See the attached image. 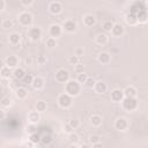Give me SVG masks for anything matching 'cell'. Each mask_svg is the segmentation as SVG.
Wrapping results in <instances>:
<instances>
[{"label": "cell", "instance_id": "6da1fadb", "mask_svg": "<svg viewBox=\"0 0 148 148\" xmlns=\"http://www.w3.org/2000/svg\"><path fill=\"white\" fill-rule=\"evenodd\" d=\"M65 92L71 95L72 97H76L81 92V83L77 80H72L69 79L65 83Z\"/></svg>", "mask_w": 148, "mask_h": 148}, {"label": "cell", "instance_id": "7a4b0ae2", "mask_svg": "<svg viewBox=\"0 0 148 148\" xmlns=\"http://www.w3.org/2000/svg\"><path fill=\"white\" fill-rule=\"evenodd\" d=\"M120 103H121V108L125 111H128V112L135 111L138 109V105H139L136 97H126L125 96Z\"/></svg>", "mask_w": 148, "mask_h": 148}, {"label": "cell", "instance_id": "3957f363", "mask_svg": "<svg viewBox=\"0 0 148 148\" xmlns=\"http://www.w3.org/2000/svg\"><path fill=\"white\" fill-rule=\"evenodd\" d=\"M57 103L61 109H68L73 103V97L71 95H68L67 92H62L58 96Z\"/></svg>", "mask_w": 148, "mask_h": 148}, {"label": "cell", "instance_id": "277c9868", "mask_svg": "<svg viewBox=\"0 0 148 148\" xmlns=\"http://www.w3.org/2000/svg\"><path fill=\"white\" fill-rule=\"evenodd\" d=\"M32 22H34V18H32V15L29 13V12H22L18 14V23L24 27V28H29L32 25Z\"/></svg>", "mask_w": 148, "mask_h": 148}, {"label": "cell", "instance_id": "5b68a950", "mask_svg": "<svg viewBox=\"0 0 148 148\" xmlns=\"http://www.w3.org/2000/svg\"><path fill=\"white\" fill-rule=\"evenodd\" d=\"M69 72L65 68H59L57 69L56 74H54V80L58 82V83H66L68 80H69Z\"/></svg>", "mask_w": 148, "mask_h": 148}, {"label": "cell", "instance_id": "8992f818", "mask_svg": "<svg viewBox=\"0 0 148 148\" xmlns=\"http://www.w3.org/2000/svg\"><path fill=\"white\" fill-rule=\"evenodd\" d=\"M27 35H28V37H29L30 40L37 42V40H39L40 37H42V30H40V28H38V27L31 25V27L28 28Z\"/></svg>", "mask_w": 148, "mask_h": 148}, {"label": "cell", "instance_id": "52a82bcc", "mask_svg": "<svg viewBox=\"0 0 148 148\" xmlns=\"http://www.w3.org/2000/svg\"><path fill=\"white\" fill-rule=\"evenodd\" d=\"M64 29H62V25L58 24V23H53L49 27V36L50 37H54V38H58L61 36Z\"/></svg>", "mask_w": 148, "mask_h": 148}, {"label": "cell", "instance_id": "ba28073f", "mask_svg": "<svg viewBox=\"0 0 148 148\" xmlns=\"http://www.w3.org/2000/svg\"><path fill=\"white\" fill-rule=\"evenodd\" d=\"M76 28H77V24H76V22L74 20L68 18V20H66V21L62 22V29H64L65 32L72 34V32H74L76 30Z\"/></svg>", "mask_w": 148, "mask_h": 148}, {"label": "cell", "instance_id": "9c48e42d", "mask_svg": "<svg viewBox=\"0 0 148 148\" xmlns=\"http://www.w3.org/2000/svg\"><path fill=\"white\" fill-rule=\"evenodd\" d=\"M110 97H111V101H112V102H114V103H120V102L123 101V98L125 97L124 90L116 88V89H113V90L111 91Z\"/></svg>", "mask_w": 148, "mask_h": 148}, {"label": "cell", "instance_id": "30bf717a", "mask_svg": "<svg viewBox=\"0 0 148 148\" xmlns=\"http://www.w3.org/2000/svg\"><path fill=\"white\" fill-rule=\"evenodd\" d=\"M49 12L52 15H58L62 12V5L59 1H52L49 5Z\"/></svg>", "mask_w": 148, "mask_h": 148}, {"label": "cell", "instance_id": "8fae6325", "mask_svg": "<svg viewBox=\"0 0 148 148\" xmlns=\"http://www.w3.org/2000/svg\"><path fill=\"white\" fill-rule=\"evenodd\" d=\"M39 113H40V112H39V111H37V110L29 111V112H28V116H27L29 124L37 125V124H38V121L40 120V114H39Z\"/></svg>", "mask_w": 148, "mask_h": 148}, {"label": "cell", "instance_id": "7c38bea8", "mask_svg": "<svg viewBox=\"0 0 148 148\" xmlns=\"http://www.w3.org/2000/svg\"><path fill=\"white\" fill-rule=\"evenodd\" d=\"M124 32H125V28L120 23H114L113 27H112V29H111V31H110V34L113 37H120V36L124 35Z\"/></svg>", "mask_w": 148, "mask_h": 148}, {"label": "cell", "instance_id": "4fadbf2b", "mask_svg": "<svg viewBox=\"0 0 148 148\" xmlns=\"http://www.w3.org/2000/svg\"><path fill=\"white\" fill-rule=\"evenodd\" d=\"M128 127V123H127V119L124 118V117H119L116 121H114V128L117 131H126V128Z\"/></svg>", "mask_w": 148, "mask_h": 148}, {"label": "cell", "instance_id": "5bb4252c", "mask_svg": "<svg viewBox=\"0 0 148 148\" xmlns=\"http://www.w3.org/2000/svg\"><path fill=\"white\" fill-rule=\"evenodd\" d=\"M5 65L8 66L9 68H16L17 65H18V58L15 56V54H10L8 56L6 59H5Z\"/></svg>", "mask_w": 148, "mask_h": 148}, {"label": "cell", "instance_id": "9a60e30c", "mask_svg": "<svg viewBox=\"0 0 148 148\" xmlns=\"http://www.w3.org/2000/svg\"><path fill=\"white\" fill-rule=\"evenodd\" d=\"M83 21V24L86 27H92L95 23H96V17L92 15V14H86L82 18Z\"/></svg>", "mask_w": 148, "mask_h": 148}, {"label": "cell", "instance_id": "2e32d148", "mask_svg": "<svg viewBox=\"0 0 148 148\" xmlns=\"http://www.w3.org/2000/svg\"><path fill=\"white\" fill-rule=\"evenodd\" d=\"M31 86H32V88L35 90H40L44 87V80L40 76H34V80H32Z\"/></svg>", "mask_w": 148, "mask_h": 148}, {"label": "cell", "instance_id": "e0dca14e", "mask_svg": "<svg viewBox=\"0 0 148 148\" xmlns=\"http://www.w3.org/2000/svg\"><path fill=\"white\" fill-rule=\"evenodd\" d=\"M97 60H98V62H101L103 65H106V64H109L111 61V56L108 52H101L97 56Z\"/></svg>", "mask_w": 148, "mask_h": 148}, {"label": "cell", "instance_id": "ac0fdd59", "mask_svg": "<svg viewBox=\"0 0 148 148\" xmlns=\"http://www.w3.org/2000/svg\"><path fill=\"white\" fill-rule=\"evenodd\" d=\"M106 89H108V87H106V83L105 82H103V81H96L95 87H94L95 92H97V94H104L106 91Z\"/></svg>", "mask_w": 148, "mask_h": 148}, {"label": "cell", "instance_id": "d6986e66", "mask_svg": "<svg viewBox=\"0 0 148 148\" xmlns=\"http://www.w3.org/2000/svg\"><path fill=\"white\" fill-rule=\"evenodd\" d=\"M8 42L12 45H17L21 42V35L18 32H10L8 36Z\"/></svg>", "mask_w": 148, "mask_h": 148}, {"label": "cell", "instance_id": "ffe728a7", "mask_svg": "<svg viewBox=\"0 0 148 148\" xmlns=\"http://www.w3.org/2000/svg\"><path fill=\"white\" fill-rule=\"evenodd\" d=\"M25 74H27V73H25V71H24L22 67H16V68L13 69V77H14L15 80L21 81Z\"/></svg>", "mask_w": 148, "mask_h": 148}, {"label": "cell", "instance_id": "44dd1931", "mask_svg": "<svg viewBox=\"0 0 148 148\" xmlns=\"http://www.w3.org/2000/svg\"><path fill=\"white\" fill-rule=\"evenodd\" d=\"M28 96V90L24 87H17L15 89V97L17 99H24Z\"/></svg>", "mask_w": 148, "mask_h": 148}, {"label": "cell", "instance_id": "7402d4cb", "mask_svg": "<svg viewBox=\"0 0 148 148\" xmlns=\"http://www.w3.org/2000/svg\"><path fill=\"white\" fill-rule=\"evenodd\" d=\"M10 69H12V68H9V67L6 66V65H3V66L1 67L0 76H1L2 80H7V79H9L10 75H13V71H10Z\"/></svg>", "mask_w": 148, "mask_h": 148}, {"label": "cell", "instance_id": "603a6c76", "mask_svg": "<svg viewBox=\"0 0 148 148\" xmlns=\"http://www.w3.org/2000/svg\"><path fill=\"white\" fill-rule=\"evenodd\" d=\"M136 18H138V22L139 23H145L148 21V10L146 8L141 9L138 14H136Z\"/></svg>", "mask_w": 148, "mask_h": 148}, {"label": "cell", "instance_id": "cb8c5ba5", "mask_svg": "<svg viewBox=\"0 0 148 148\" xmlns=\"http://www.w3.org/2000/svg\"><path fill=\"white\" fill-rule=\"evenodd\" d=\"M125 21H126V23L130 24V25H135V24L138 23L136 15H135L134 13H132V12H130L128 14H126V16H125Z\"/></svg>", "mask_w": 148, "mask_h": 148}, {"label": "cell", "instance_id": "d4e9b609", "mask_svg": "<svg viewBox=\"0 0 148 148\" xmlns=\"http://www.w3.org/2000/svg\"><path fill=\"white\" fill-rule=\"evenodd\" d=\"M124 95L126 97H136L138 92H136V89L133 87V86H127L125 89H124Z\"/></svg>", "mask_w": 148, "mask_h": 148}, {"label": "cell", "instance_id": "484cf974", "mask_svg": "<svg viewBox=\"0 0 148 148\" xmlns=\"http://www.w3.org/2000/svg\"><path fill=\"white\" fill-rule=\"evenodd\" d=\"M95 43L98 44V45H105L108 43V36L105 34H98L96 37H95Z\"/></svg>", "mask_w": 148, "mask_h": 148}, {"label": "cell", "instance_id": "4316f807", "mask_svg": "<svg viewBox=\"0 0 148 148\" xmlns=\"http://www.w3.org/2000/svg\"><path fill=\"white\" fill-rule=\"evenodd\" d=\"M40 139H42V135L38 134L37 132L30 133V135H29V141H30L31 143H34V145L39 143V142H40Z\"/></svg>", "mask_w": 148, "mask_h": 148}, {"label": "cell", "instance_id": "83f0119b", "mask_svg": "<svg viewBox=\"0 0 148 148\" xmlns=\"http://www.w3.org/2000/svg\"><path fill=\"white\" fill-rule=\"evenodd\" d=\"M90 123H91L92 126L98 127V126L102 124V117H101L99 114H92V116L90 117Z\"/></svg>", "mask_w": 148, "mask_h": 148}, {"label": "cell", "instance_id": "f1b7e54d", "mask_svg": "<svg viewBox=\"0 0 148 148\" xmlns=\"http://www.w3.org/2000/svg\"><path fill=\"white\" fill-rule=\"evenodd\" d=\"M45 45L49 49H54L57 46V38H54V37H47L46 40H45Z\"/></svg>", "mask_w": 148, "mask_h": 148}, {"label": "cell", "instance_id": "f546056e", "mask_svg": "<svg viewBox=\"0 0 148 148\" xmlns=\"http://www.w3.org/2000/svg\"><path fill=\"white\" fill-rule=\"evenodd\" d=\"M46 108H47V105H46V103H45L44 101H38V102L35 104V109H36L37 111H39V112H44V111L46 110Z\"/></svg>", "mask_w": 148, "mask_h": 148}, {"label": "cell", "instance_id": "4dcf8cb0", "mask_svg": "<svg viewBox=\"0 0 148 148\" xmlns=\"http://www.w3.org/2000/svg\"><path fill=\"white\" fill-rule=\"evenodd\" d=\"M52 141V135L50 133H45L42 135V139H40V142L43 145H50Z\"/></svg>", "mask_w": 148, "mask_h": 148}, {"label": "cell", "instance_id": "1f68e13d", "mask_svg": "<svg viewBox=\"0 0 148 148\" xmlns=\"http://www.w3.org/2000/svg\"><path fill=\"white\" fill-rule=\"evenodd\" d=\"M32 80H34V76H32L31 74H25V75L23 76V79L21 80V82H22L23 84H25V86H28V84H30V86H31Z\"/></svg>", "mask_w": 148, "mask_h": 148}, {"label": "cell", "instance_id": "d6a6232c", "mask_svg": "<svg viewBox=\"0 0 148 148\" xmlns=\"http://www.w3.org/2000/svg\"><path fill=\"white\" fill-rule=\"evenodd\" d=\"M113 22H111L110 20H108V21H104L103 22V30L104 31H106V32H110L111 31V29H112V27H113Z\"/></svg>", "mask_w": 148, "mask_h": 148}, {"label": "cell", "instance_id": "836d02e7", "mask_svg": "<svg viewBox=\"0 0 148 148\" xmlns=\"http://www.w3.org/2000/svg\"><path fill=\"white\" fill-rule=\"evenodd\" d=\"M80 59H81L80 57H77L76 54H73V56H69V57H68V62L74 66V65H76V64L80 62Z\"/></svg>", "mask_w": 148, "mask_h": 148}, {"label": "cell", "instance_id": "e575fe53", "mask_svg": "<svg viewBox=\"0 0 148 148\" xmlns=\"http://www.w3.org/2000/svg\"><path fill=\"white\" fill-rule=\"evenodd\" d=\"M10 98L8 97V96H6V95H3L2 96V98H1V106L5 109V108H8L9 105H10Z\"/></svg>", "mask_w": 148, "mask_h": 148}, {"label": "cell", "instance_id": "d590c367", "mask_svg": "<svg viewBox=\"0 0 148 148\" xmlns=\"http://www.w3.org/2000/svg\"><path fill=\"white\" fill-rule=\"evenodd\" d=\"M89 76H88V74H86L84 72L83 73H80V74H77V77H76V80L81 83V84H84V82L87 81V79H88Z\"/></svg>", "mask_w": 148, "mask_h": 148}, {"label": "cell", "instance_id": "8d00e7d4", "mask_svg": "<svg viewBox=\"0 0 148 148\" xmlns=\"http://www.w3.org/2000/svg\"><path fill=\"white\" fill-rule=\"evenodd\" d=\"M95 83H96V81L92 79V77H88L87 79V81L84 82V86L87 87V88H89V89H94V87H95Z\"/></svg>", "mask_w": 148, "mask_h": 148}, {"label": "cell", "instance_id": "74e56055", "mask_svg": "<svg viewBox=\"0 0 148 148\" xmlns=\"http://www.w3.org/2000/svg\"><path fill=\"white\" fill-rule=\"evenodd\" d=\"M68 124H69V126H71L73 130H76V128L80 126V121H79V119H76V118L69 119V120H68Z\"/></svg>", "mask_w": 148, "mask_h": 148}, {"label": "cell", "instance_id": "f35d334b", "mask_svg": "<svg viewBox=\"0 0 148 148\" xmlns=\"http://www.w3.org/2000/svg\"><path fill=\"white\" fill-rule=\"evenodd\" d=\"M74 71L76 74H80V73H83L84 72V65L82 62H79L76 65H74Z\"/></svg>", "mask_w": 148, "mask_h": 148}, {"label": "cell", "instance_id": "ab89813d", "mask_svg": "<svg viewBox=\"0 0 148 148\" xmlns=\"http://www.w3.org/2000/svg\"><path fill=\"white\" fill-rule=\"evenodd\" d=\"M1 27H2L3 29L12 28V27H13V22H12L9 18H5V20H2V22H1Z\"/></svg>", "mask_w": 148, "mask_h": 148}, {"label": "cell", "instance_id": "60d3db41", "mask_svg": "<svg viewBox=\"0 0 148 148\" xmlns=\"http://www.w3.org/2000/svg\"><path fill=\"white\" fill-rule=\"evenodd\" d=\"M46 61H47V59H46L45 56H43V54L37 56V64H38V65H45Z\"/></svg>", "mask_w": 148, "mask_h": 148}, {"label": "cell", "instance_id": "b9f144b4", "mask_svg": "<svg viewBox=\"0 0 148 148\" xmlns=\"http://www.w3.org/2000/svg\"><path fill=\"white\" fill-rule=\"evenodd\" d=\"M69 140H71V142H73V143H75L76 145V142L79 141V135L76 134V133H69Z\"/></svg>", "mask_w": 148, "mask_h": 148}, {"label": "cell", "instance_id": "7bdbcfd3", "mask_svg": "<svg viewBox=\"0 0 148 148\" xmlns=\"http://www.w3.org/2000/svg\"><path fill=\"white\" fill-rule=\"evenodd\" d=\"M74 54H76L77 57H82L83 54H84V50H83V47H76L75 50H74Z\"/></svg>", "mask_w": 148, "mask_h": 148}, {"label": "cell", "instance_id": "ee69618b", "mask_svg": "<svg viewBox=\"0 0 148 148\" xmlns=\"http://www.w3.org/2000/svg\"><path fill=\"white\" fill-rule=\"evenodd\" d=\"M20 2H21L22 6H24V7H29L30 5H32L34 0H20Z\"/></svg>", "mask_w": 148, "mask_h": 148}, {"label": "cell", "instance_id": "f6af8a7d", "mask_svg": "<svg viewBox=\"0 0 148 148\" xmlns=\"http://www.w3.org/2000/svg\"><path fill=\"white\" fill-rule=\"evenodd\" d=\"M64 131H65L66 133H68V134H69V133H72V132H73V128H72V127L69 126V124L67 123V124L65 125V127H64Z\"/></svg>", "mask_w": 148, "mask_h": 148}, {"label": "cell", "instance_id": "bcb514c9", "mask_svg": "<svg viewBox=\"0 0 148 148\" xmlns=\"http://www.w3.org/2000/svg\"><path fill=\"white\" fill-rule=\"evenodd\" d=\"M98 141H99V136H97V135H91L90 136V142L91 143H96Z\"/></svg>", "mask_w": 148, "mask_h": 148}, {"label": "cell", "instance_id": "7dc6e473", "mask_svg": "<svg viewBox=\"0 0 148 148\" xmlns=\"http://www.w3.org/2000/svg\"><path fill=\"white\" fill-rule=\"evenodd\" d=\"M5 7H6V2H5V0H0V10H3Z\"/></svg>", "mask_w": 148, "mask_h": 148}, {"label": "cell", "instance_id": "c3c4849f", "mask_svg": "<svg viewBox=\"0 0 148 148\" xmlns=\"http://www.w3.org/2000/svg\"><path fill=\"white\" fill-rule=\"evenodd\" d=\"M25 64L27 65H31L32 64V58L31 57H27L25 58Z\"/></svg>", "mask_w": 148, "mask_h": 148}, {"label": "cell", "instance_id": "681fc988", "mask_svg": "<svg viewBox=\"0 0 148 148\" xmlns=\"http://www.w3.org/2000/svg\"><path fill=\"white\" fill-rule=\"evenodd\" d=\"M102 143L101 142H96V143H92V147H101Z\"/></svg>", "mask_w": 148, "mask_h": 148}, {"label": "cell", "instance_id": "f907efd6", "mask_svg": "<svg viewBox=\"0 0 148 148\" xmlns=\"http://www.w3.org/2000/svg\"><path fill=\"white\" fill-rule=\"evenodd\" d=\"M147 6H148V0H147Z\"/></svg>", "mask_w": 148, "mask_h": 148}]
</instances>
